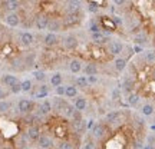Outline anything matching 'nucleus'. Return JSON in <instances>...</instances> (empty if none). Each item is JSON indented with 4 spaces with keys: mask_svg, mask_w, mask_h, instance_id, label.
I'll return each mask as SVG.
<instances>
[{
    "mask_svg": "<svg viewBox=\"0 0 155 149\" xmlns=\"http://www.w3.org/2000/svg\"><path fill=\"white\" fill-rule=\"evenodd\" d=\"M20 44L22 46H25V47H30L32 44H33L35 42V36L30 32H23L22 34H20Z\"/></svg>",
    "mask_w": 155,
    "mask_h": 149,
    "instance_id": "nucleus-10",
    "label": "nucleus"
},
{
    "mask_svg": "<svg viewBox=\"0 0 155 149\" xmlns=\"http://www.w3.org/2000/svg\"><path fill=\"white\" fill-rule=\"evenodd\" d=\"M0 149H13V146H10V145H3Z\"/></svg>",
    "mask_w": 155,
    "mask_h": 149,
    "instance_id": "nucleus-47",
    "label": "nucleus"
},
{
    "mask_svg": "<svg viewBox=\"0 0 155 149\" xmlns=\"http://www.w3.org/2000/svg\"><path fill=\"white\" fill-rule=\"evenodd\" d=\"M33 76L39 82H45L46 80V73L45 72H33Z\"/></svg>",
    "mask_w": 155,
    "mask_h": 149,
    "instance_id": "nucleus-38",
    "label": "nucleus"
},
{
    "mask_svg": "<svg viewBox=\"0 0 155 149\" xmlns=\"http://www.w3.org/2000/svg\"><path fill=\"white\" fill-rule=\"evenodd\" d=\"M7 96H9V90H6L5 88L0 86V100H6Z\"/></svg>",
    "mask_w": 155,
    "mask_h": 149,
    "instance_id": "nucleus-43",
    "label": "nucleus"
},
{
    "mask_svg": "<svg viewBox=\"0 0 155 149\" xmlns=\"http://www.w3.org/2000/svg\"><path fill=\"white\" fill-rule=\"evenodd\" d=\"M152 79L155 80V67H154V70H152Z\"/></svg>",
    "mask_w": 155,
    "mask_h": 149,
    "instance_id": "nucleus-49",
    "label": "nucleus"
},
{
    "mask_svg": "<svg viewBox=\"0 0 155 149\" xmlns=\"http://www.w3.org/2000/svg\"><path fill=\"white\" fill-rule=\"evenodd\" d=\"M81 5H82V2H76V0H69V2H65V9H66V13H75V11H79Z\"/></svg>",
    "mask_w": 155,
    "mask_h": 149,
    "instance_id": "nucleus-14",
    "label": "nucleus"
},
{
    "mask_svg": "<svg viewBox=\"0 0 155 149\" xmlns=\"http://www.w3.org/2000/svg\"><path fill=\"white\" fill-rule=\"evenodd\" d=\"M141 112H142L144 116H151V115H154L155 108H154V105H151V103H144L142 108H141Z\"/></svg>",
    "mask_w": 155,
    "mask_h": 149,
    "instance_id": "nucleus-26",
    "label": "nucleus"
},
{
    "mask_svg": "<svg viewBox=\"0 0 155 149\" xmlns=\"http://www.w3.org/2000/svg\"><path fill=\"white\" fill-rule=\"evenodd\" d=\"M39 111H40V113H42V115H48V113H50V112L53 111L52 102H50L49 99H45L43 102H42V105L39 106Z\"/></svg>",
    "mask_w": 155,
    "mask_h": 149,
    "instance_id": "nucleus-20",
    "label": "nucleus"
},
{
    "mask_svg": "<svg viewBox=\"0 0 155 149\" xmlns=\"http://www.w3.org/2000/svg\"><path fill=\"white\" fill-rule=\"evenodd\" d=\"M49 20H50V17L48 16L46 13H40V15L36 16L35 26H36V29H38L39 32H42V30H45V29H48V26H49Z\"/></svg>",
    "mask_w": 155,
    "mask_h": 149,
    "instance_id": "nucleus-2",
    "label": "nucleus"
},
{
    "mask_svg": "<svg viewBox=\"0 0 155 149\" xmlns=\"http://www.w3.org/2000/svg\"><path fill=\"white\" fill-rule=\"evenodd\" d=\"M86 7H88V10L89 11H92V13H95V11H98V9H99V2H88L86 3Z\"/></svg>",
    "mask_w": 155,
    "mask_h": 149,
    "instance_id": "nucleus-35",
    "label": "nucleus"
},
{
    "mask_svg": "<svg viewBox=\"0 0 155 149\" xmlns=\"http://www.w3.org/2000/svg\"><path fill=\"white\" fill-rule=\"evenodd\" d=\"M88 82L89 83H96V82H98V77H96V76H89L88 77Z\"/></svg>",
    "mask_w": 155,
    "mask_h": 149,
    "instance_id": "nucleus-46",
    "label": "nucleus"
},
{
    "mask_svg": "<svg viewBox=\"0 0 155 149\" xmlns=\"http://www.w3.org/2000/svg\"><path fill=\"white\" fill-rule=\"evenodd\" d=\"M40 135H42V132H40V128H39L38 125H30V126L28 128L26 136H28L29 142H38L39 138H40Z\"/></svg>",
    "mask_w": 155,
    "mask_h": 149,
    "instance_id": "nucleus-5",
    "label": "nucleus"
},
{
    "mask_svg": "<svg viewBox=\"0 0 155 149\" xmlns=\"http://www.w3.org/2000/svg\"><path fill=\"white\" fill-rule=\"evenodd\" d=\"M111 20H112V23H114L115 26H119V28H121L122 24H124V22H122V19L119 16H112Z\"/></svg>",
    "mask_w": 155,
    "mask_h": 149,
    "instance_id": "nucleus-41",
    "label": "nucleus"
},
{
    "mask_svg": "<svg viewBox=\"0 0 155 149\" xmlns=\"http://www.w3.org/2000/svg\"><path fill=\"white\" fill-rule=\"evenodd\" d=\"M134 43L138 44V46H144L147 43V36L144 33H138L135 37H134Z\"/></svg>",
    "mask_w": 155,
    "mask_h": 149,
    "instance_id": "nucleus-31",
    "label": "nucleus"
},
{
    "mask_svg": "<svg viewBox=\"0 0 155 149\" xmlns=\"http://www.w3.org/2000/svg\"><path fill=\"white\" fill-rule=\"evenodd\" d=\"M76 86L81 89H85L89 86V82H88V77L86 76H78L76 77Z\"/></svg>",
    "mask_w": 155,
    "mask_h": 149,
    "instance_id": "nucleus-29",
    "label": "nucleus"
},
{
    "mask_svg": "<svg viewBox=\"0 0 155 149\" xmlns=\"http://www.w3.org/2000/svg\"><path fill=\"white\" fill-rule=\"evenodd\" d=\"M69 69H71V72H72L73 75H78V73L83 69L82 62L79 60V59H72L71 63H69Z\"/></svg>",
    "mask_w": 155,
    "mask_h": 149,
    "instance_id": "nucleus-19",
    "label": "nucleus"
},
{
    "mask_svg": "<svg viewBox=\"0 0 155 149\" xmlns=\"http://www.w3.org/2000/svg\"><path fill=\"white\" fill-rule=\"evenodd\" d=\"M2 82H3L5 86H7L9 89H12L15 85L19 83V79H17L15 75H5V76L2 77Z\"/></svg>",
    "mask_w": 155,
    "mask_h": 149,
    "instance_id": "nucleus-16",
    "label": "nucleus"
},
{
    "mask_svg": "<svg viewBox=\"0 0 155 149\" xmlns=\"http://www.w3.org/2000/svg\"><path fill=\"white\" fill-rule=\"evenodd\" d=\"M139 103V95L137 93H131L129 96H128V105L132 106V108H135V106Z\"/></svg>",
    "mask_w": 155,
    "mask_h": 149,
    "instance_id": "nucleus-30",
    "label": "nucleus"
},
{
    "mask_svg": "<svg viewBox=\"0 0 155 149\" xmlns=\"http://www.w3.org/2000/svg\"><path fill=\"white\" fill-rule=\"evenodd\" d=\"M111 98H112V99H114V100H118V99H119V98H121V90H119V89H118V88H115V89H114V90H112Z\"/></svg>",
    "mask_w": 155,
    "mask_h": 149,
    "instance_id": "nucleus-42",
    "label": "nucleus"
},
{
    "mask_svg": "<svg viewBox=\"0 0 155 149\" xmlns=\"http://www.w3.org/2000/svg\"><path fill=\"white\" fill-rule=\"evenodd\" d=\"M38 146L39 149H50L53 146V138L49 136L48 133H42L38 141Z\"/></svg>",
    "mask_w": 155,
    "mask_h": 149,
    "instance_id": "nucleus-6",
    "label": "nucleus"
},
{
    "mask_svg": "<svg viewBox=\"0 0 155 149\" xmlns=\"http://www.w3.org/2000/svg\"><path fill=\"white\" fill-rule=\"evenodd\" d=\"M55 93H56V96H63L65 95V86H58V88H55Z\"/></svg>",
    "mask_w": 155,
    "mask_h": 149,
    "instance_id": "nucleus-44",
    "label": "nucleus"
},
{
    "mask_svg": "<svg viewBox=\"0 0 155 149\" xmlns=\"http://www.w3.org/2000/svg\"><path fill=\"white\" fill-rule=\"evenodd\" d=\"M12 103L7 102V100H0V113H7L10 111Z\"/></svg>",
    "mask_w": 155,
    "mask_h": 149,
    "instance_id": "nucleus-32",
    "label": "nucleus"
},
{
    "mask_svg": "<svg viewBox=\"0 0 155 149\" xmlns=\"http://www.w3.org/2000/svg\"><path fill=\"white\" fill-rule=\"evenodd\" d=\"M58 149H75V146L69 141H62L61 144L58 145Z\"/></svg>",
    "mask_w": 155,
    "mask_h": 149,
    "instance_id": "nucleus-36",
    "label": "nucleus"
},
{
    "mask_svg": "<svg viewBox=\"0 0 155 149\" xmlns=\"http://www.w3.org/2000/svg\"><path fill=\"white\" fill-rule=\"evenodd\" d=\"M65 96H66V98H75V99H76L78 88L75 85H68V86H65Z\"/></svg>",
    "mask_w": 155,
    "mask_h": 149,
    "instance_id": "nucleus-24",
    "label": "nucleus"
},
{
    "mask_svg": "<svg viewBox=\"0 0 155 149\" xmlns=\"http://www.w3.org/2000/svg\"><path fill=\"white\" fill-rule=\"evenodd\" d=\"M134 53H142L144 52V47L142 46H138V44H134Z\"/></svg>",
    "mask_w": 155,
    "mask_h": 149,
    "instance_id": "nucleus-45",
    "label": "nucleus"
},
{
    "mask_svg": "<svg viewBox=\"0 0 155 149\" xmlns=\"http://www.w3.org/2000/svg\"><path fill=\"white\" fill-rule=\"evenodd\" d=\"M33 89V83L30 79H26V80H23L22 82V92H30Z\"/></svg>",
    "mask_w": 155,
    "mask_h": 149,
    "instance_id": "nucleus-33",
    "label": "nucleus"
},
{
    "mask_svg": "<svg viewBox=\"0 0 155 149\" xmlns=\"http://www.w3.org/2000/svg\"><path fill=\"white\" fill-rule=\"evenodd\" d=\"M134 85L135 83H134V80L131 77H125V80H124V86H125L124 89H125V92H131L134 89Z\"/></svg>",
    "mask_w": 155,
    "mask_h": 149,
    "instance_id": "nucleus-34",
    "label": "nucleus"
},
{
    "mask_svg": "<svg viewBox=\"0 0 155 149\" xmlns=\"http://www.w3.org/2000/svg\"><path fill=\"white\" fill-rule=\"evenodd\" d=\"M82 13H79V11H75V13H66L65 15V19H63V23L66 24V26H75L78 23L82 20Z\"/></svg>",
    "mask_w": 155,
    "mask_h": 149,
    "instance_id": "nucleus-3",
    "label": "nucleus"
},
{
    "mask_svg": "<svg viewBox=\"0 0 155 149\" xmlns=\"http://www.w3.org/2000/svg\"><path fill=\"white\" fill-rule=\"evenodd\" d=\"M58 43H59V39H58V34L55 33H48L43 37V44L48 46V47H53Z\"/></svg>",
    "mask_w": 155,
    "mask_h": 149,
    "instance_id": "nucleus-13",
    "label": "nucleus"
},
{
    "mask_svg": "<svg viewBox=\"0 0 155 149\" xmlns=\"http://www.w3.org/2000/svg\"><path fill=\"white\" fill-rule=\"evenodd\" d=\"M127 65H128V60L125 57H116L114 60V67H115L116 72H124L127 69Z\"/></svg>",
    "mask_w": 155,
    "mask_h": 149,
    "instance_id": "nucleus-17",
    "label": "nucleus"
},
{
    "mask_svg": "<svg viewBox=\"0 0 155 149\" xmlns=\"http://www.w3.org/2000/svg\"><path fill=\"white\" fill-rule=\"evenodd\" d=\"M144 149H155V146H151V145H144Z\"/></svg>",
    "mask_w": 155,
    "mask_h": 149,
    "instance_id": "nucleus-48",
    "label": "nucleus"
},
{
    "mask_svg": "<svg viewBox=\"0 0 155 149\" xmlns=\"http://www.w3.org/2000/svg\"><path fill=\"white\" fill-rule=\"evenodd\" d=\"M62 29H63V22H62L59 17H53V19H50L49 20V26H48V30H49V33H58V32H61Z\"/></svg>",
    "mask_w": 155,
    "mask_h": 149,
    "instance_id": "nucleus-7",
    "label": "nucleus"
},
{
    "mask_svg": "<svg viewBox=\"0 0 155 149\" xmlns=\"http://www.w3.org/2000/svg\"><path fill=\"white\" fill-rule=\"evenodd\" d=\"M5 22L10 28H17L19 23H20V16L17 13H7L5 16Z\"/></svg>",
    "mask_w": 155,
    "mask_h": 149,
    "instance_id": "nucleus-9",
    "label": "nucleus"
},
{
    "mask_svg": "<svg viewBox=\"0 0 155 149\" xmlns=\"http://www.w3.org/2000/svg\"><path fill=\"white\" fill-rule=\"evenodd\" d=\"M79 46V39L75 34H68L66 37L63 39V47L66 50H75Z\"/></svg>",
    "mask_w": 155,
    "mask_h": 149,
    "instance_id": "nucleus-4",
    "label": "nucleus"
},
{
    "mask_svg": "<svg viewBox=\"0 0 155 149\" xmlns=\"http://www.w3.org/2000/svg\"><path fill=\"white\" fill-rule=\"evenodd\" d=\"M91 132H92V136H94V138L102 139L104 136H105V133H106V128H105L104 123H96Z\"/></svg>",
    "mask_w": 155,
    "mask_h": 149,
    "instance_id": "nucleus-11",
    "label": "nucleus"
},
{
    "mask_svg": "<svg viewBox=\"0 0 155 149\" xmlns=\"http://www.w3.org/2000/svg\"><path fill=\"white\" fill-rule=\"evenodd\" d=\"M147 145L155 146V133H148L147 135Z\"/></svg>",
    "mask_w": 155,
    "mask_h": 149,
    "instance_id": "nucleus-39",
    "label": "nucleus"
},
{
    "mask_svg": "<svg viewBox=\"0 0 155 149\" xmlns=\"http://www.w3.org/2000/svg\"><path fill=\"white\" fill-rule=\"evenodd\" d=\"M62 82H63V76L62 73H55L50 76V85L53 88H58V86H62Z\"/></svg>",
    "mask_w": 155,
    "mask_h": 149,
    "instance_id": "nucleus-25",
    "label": "nucleus"
},
{
    "mask_svg": "<svg viewBox=\"0 0 155 149\" xmlns=\"http://www.w3.org/2000/svg\"><path fill=\"white\" fill-rule=\"evenodd\" d=\"M75 112H76V109H75V105H71V103H68V105L63 108L62 113H63V116H66V118H73Z\"/></svg>",
    "mask_w": 155,
    "mask_h": 149,
    "instance_id": "nucleus-27",
    "label": "nucleus"
},
{
    "mask_svg": "<svg viewBox=\"0 0 155 149\" xmlns=\"http://www.w3.org/2000/svg\"><path fill=\"white\" fill-rule=\"evenodd\" d=\"M124 49H125L124 43H122L121 40H118V39H111V42L108 43V52L112 56L121 55L122 52H124Z\"/></svg>",
    "mask_w": 155,
    "mask_h": 149,
    "instance_id": "nucleus-1",
    "label": "nucleus"
},
{
    "mask_svg": "<svg viewBox=\"0 0 155 149\" xmlns=\"http://www.w3.org/2000/svg\"><path fill=\"white\" fill-rule=\"evenodd\" d=\"M98 72H99V69H98V66H96L95 63H88L86 66L83 67V73L86 75V77L96 76V75H98Z\"/></svg>",
    "mask_w": 155,
    "mask_h": 149,
    "instance_id": "nucleus-18",
    "label": "nucleus"
},
{
    "mask_svg": "<svg viewBox=\"0 0 155 149\" xmlns=\"http://www.w3.org/2000/svg\"><path fill=\"white\" fill-rule=\"evenodd\" d=\"M2 5L5 7V10L7 13H16V10L20 9L22 3L17 2V0H7V2H2Z\"/></svg>",
    "mask_w": 155,
    "mask_h": 149,
    "instance_id": "nucleus-8",
    "label": "nucleus"
},
{
    "mask_svg": "<svg viewBox=\"0 0 155 149\" xmlns=\"http://www.w3.org/2000/svg\"><path fill=\"white\" fill-rule=\"evenodd\" d=\"M32 108H33V103L28 99L19 100V103H17V109H19L20 113H29V112L32 111Z\"/></svg>",
    "mask_w": 155,
    "mask_h": 149,
    "instance_id": "nucleus-12",
    "label": "nucleus"
},
{
    "mask_svg": "<svg viewBox=\"0 0 155 149\" xmlns=\"http://www.w3.org/2000/svg\"><path fill=\"white\" fill-rule=\"evenodd\" d=\"M119 121H121V112L119 111H112L109 113H106L105 116V122L109 123V125H114V123H116Z\"/></svg>",
    "mask_w": 155,
    "mask_h": 149,
    "instance_id": "nucleus-15",
    "label": "nucleus"
},
{
    "mask_svg": "<svg viewBox=\"0 0 155 149\" xmlns=\"http://www.w3.org/2000/svg\"><path fill=\"white\" fill-rule=\"evenodd\" d=\"M48 95H49V86L43 83V85L39 86V92L35 95V98H36V99H43L45 100V98H48Z\"/></svg>",
    "mask_w": 155,
    "mask_h": 149,
    "instance_id": "nucleus-22",
    "label": "nucleus"
},
{
    "mask_svg": "<svg viewBox=\"0 0 155 149\" xmlns=\"http://www.w3.org/2000/svg\"><path fill=\"white\" fill-rule=\"evenodd\" d=\"M83 149H96V144L91 138L86 139V142L83 144Z\"/></svg>",
    "mask_w": 155,
    "mask_h": 149,
    "instance_id": "nucleus-37",
    "label": "nucleus"
},
{
    "mask_svg": "<svg viewBox=\"0 0 155 149\" xmlns=\"http://www.w3.org/2000/svg\"><path fill=\"white\" fill-rule=\"evenodd\" d=\"M144 59L147 63H155V50H144Z\"/></svg>",
    "mask_w": 155,
    "mask_h": 149,
    "instance_id": "nucleus-28",
    "label": "nucleus"
},
{
    "mask_svg": "<svg viewBox=\"0 0 155 149\" xmlns=\"http://www.w3.org/2000/svg\"><path fill=\"white\" fill-rule=\"evenodd\" d=\"M16 148L17 149H26L28 148V142H29V139L26 135H19L16 138Z\"/></svg>",
    "mask_w": 155,
    "mask_h": 149,
    "instance_id": "nucleus-23",
    "label": "nucleus"
},
{
    "mask_svg": "<svg viewBox=\"0 0 155 149\" xmlns=\"http://www.w3.org/2000/svg\"><path fill=\"white\" fill-rule=\"evenodd\" d=\"M10 92H12L13 95L20 93V92H22V82H19L17 85H15V86H13V88L10 89Z\"/></svg>",
    "mask_w": 155,
    "mask_h": 149,
    "instance_id": "nucleus-40",
    "label": "nucleus"
},
{
    "mask_svg": "<svg viewBox=\"0 0 155 149\" xmlns=\"http://www.w3.org/2000/svg\"><path fill=\"white\" fill-rule=\"evenodd\" d=\"M86 106H88V102H86L85 98L78 96L76 99H75V109H76L78 112H83L85 109H86Z\"/></svg>",
    "mask_w": 155,
    "mask_h": 149,
    "instance_id": "nucleus-21",
    "label": "nucleus"
}]
</instances>
